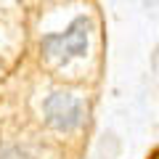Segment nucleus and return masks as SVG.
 I'll list each match as a JSON object with an SVG mask.
<instances>
[{
  "mask_svg": "<svg viewBox=\"0 0 159 159\" xmlns=\"http://www.w3.org/2000/svg\"><path fill=\"white\" fill-rule=\"evenodd\" d=\"M88 34H90V19L77 16L64 32L43 37V53L56 64H69L72 58H82L88 53Z\"/></svg>",
  "mask_w": 159,
  "mask_h": 159,
  "instance_id": "f257e3e1",
  "label": "nucleus"
},
{
  "mask_svg": "<svg viewBox=\"0 0 159 159\" xmlns=\"http://www.w3.org/2000/svg\"><path fill=\"white\" fill-rule=\"evenodd\" d=\"M0 159H32V154L19 146H3L0 148Z\"/></svg>",
  "mask_w": 159,
  "mask_h": 159,
  "instance_id": "7ed1b4c3",
  "label": "nucleus"
},
{
  "mask_svg": "<svg viewBox=\"0 0 159 159\" xmlns=\"http://www.w3.org/2000/svg\"><path fill=\"white\" fill-rule=\"evenodd\" d=\"M43 114H45V122L53 130L72 133L85 119V103L72 93H53L43 103Z\"/></svg>",
  "mask_w": 159,
  "mask_h": 159,
  "instance_id": "f03ea898",
  "label": "nucleus"
}]
</instances>
